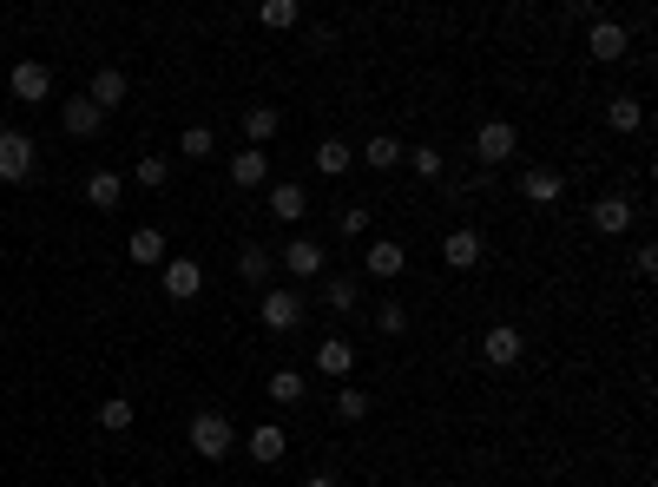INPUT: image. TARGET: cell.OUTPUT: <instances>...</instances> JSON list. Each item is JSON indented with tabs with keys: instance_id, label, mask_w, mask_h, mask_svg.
<instances>
[{
	"instance_id": "6da1fadb",
	"label": "cell",
	"mask_w": 658,
	"mask_h": 487,
	"mask_svg": "<svg viewBox=\"0 0 658 487\" xmlns=\"http://www.w3.org/2000/svg\"><path fill=\"white\" fill-rule=\"evenodd\" d=\"M231 441H237V428H231V415H218V409H204L198 422H191V448H198L204 461H224L231 455Z\"/></svg>"
},
{
	"instance_id": "7a4b0ae2",
	"label": "cell",
	"mask_w": 658,
	"mask_h": 487,
	"mask_svg": "<svg viewBox=\"0 0 658 487\" xmlns=\"http://www.w3.org/2000/svg\"><path fill=\"white\" fill-rule=\"evenodd\" d=\"M514 145H520L514 119H487V126L474 132V158H481V165H507V158H514Z\"/></svg>"
},
{
	"instance_id": "3957f363",
	"label": "cell",
	"mask_w": 658,
	"mask_h": 487,
	"mask_svg": "<svg viewBox=\"0 0 658 487\" xmlns=\"http://www.w3.org/2000/svg\"><path fill=\"white\" fill-rule=\"evenodd\" d=\"M257 316H264V330H270V336H290V330L303 323V297H297V290H264Z\"/></svg>"
},
{
	"instance_id": "277c9868",
	"label": "cell",
	"mask_w": 658,
	"mask_h": 487,
	"mask_svg": "<svg viewBox=\"0 0 658 487\" xmlns=\"http://www.w3.org/2000/svg\"><path fill=\"white\" fill-rule=\"evenodd\" d=\"M33 158H40V152H33V139H27V132H14V126L0 132V178H7V185L33 178Z\"/></svg>"
},
{
	"instance_id": "5b68a950",
	"label": "cell",
	"mask_w": 658,
	"mask_h": 487,
	"mask_svg": "<svg viewBox=\"0 0 658 487\" xmlns=\"http://www.w3.org/2000/svg\"><path fill=\"white\" fill-rule=\"evenodd\" d=\"M481 356H487V369H514V362L527 356V336H520L514 323H494L487 343H481Z\"/></svg>"
},
{
	"instance_id": "8992f818",
	"label": "cell",
	"mask_w": 658,
	"mask_h": 487,
	"mask_svg": "<svg viewBox=\"0 0 658 487\" xmlns=\"http://www.w3.org/2000/svg\"><path fill=\"white\" fill-rule=\"evenodd\" d=\"M204 290V264H191V257H172V264H165V297L172 303H191Z\"/></svg>"
},
{
	"instance_id": "52a82bcc",
	"label": "cell",
	"mask_w": 658,
	"mask_h": 487,
	"mask_svg": "<svg viewBox=\"0 0 658 487\" xmlns=\"http://www.w3.org/2000/svg\"><path fill=\"white\" fill-rule=\"evenodd\" d=\"M481 251H487L481 231H468V224L441 237V264H455V270H474V264H481Z\"/></svg>"
},
{
	"instance_id": "ba28073f",
	"label": "cell",
	"mask_w": 658,
	"mask_h": 487,
	"mask_svg": "<svg viewBox=\"0 0 658 487\" xmlns=\"http://www.w3.org/2000/svg\"><path fill=\"white\" fill-rule=\"evenodd\" d=\"M99 119H106V112H99L86 93H79V99H66V106H60V126L73 132V139H93V132H99Z\"/></svg>"
},
{
	"instance_id": "9c48e42d",
	"label": "cell",
	"mask_w": 658,
	"mask_h": 487,
	"mask_svg": "<svg viewBox=\"0 0 658 487\" xmlns=\"http://www.w3.org/2000/svg\"><path fill=\"white\" fill-rule=\"evenodd\" d=\"M323 244H316V237H297V244H290V251H283V270H290V277H323Z\"/></svg>"
},
{
	"instance_id": "30bf717a",
	"label": "cell",
	"mask_w": 658,
	"mask_h": 487,
	"mask_svg": "<svg viewBox=\"0 0 658 487\" xmlns=\"http://www.w3.org/2000/svg\"><path fill=\"white\" fill-rule=\"evenodd\" d=\"M362 264H369V277L395 283V277L408 270V257H402V244H395V237H382V244H369V257H362Z\"/></svg>"
},
{
	"instance_id": "8fae6325",
	"label": "cell",
	"mask_w": 658,
	"mask_h": 487,
	"mask_svg": "<svg viewBox=\"0 0 658 487\" xmlns=\"http://www.w3.org/2000/svg\"><path fill=\"white\" fill-rule=\"evenodd\" d=\"M264 178H270V158L257 152V145H244V152L231 158V185H237V191H257Z\"/></svg>"
},
{
	"instance_id": "7c38bea8",
	"label": "cell",
	"mask_w": 658,
	"mask_h": 487,
	"mask_svg": "<svg viewBox=\"0 0 658 487\" xmlns=\"http://www.w3.org/2000/svg\"><path fill=\"white\" fill-rule=\"evenodd\" d=\"M47 93H53V73L40 60H20L14 66V99H27V106H33V99H47Z\"/></svg>"
},
{
	"instance_id": "4fadbf2b",
	"label": "cell",
	"mask_w": 658,
	"mask_h": 487,
	"mask_svg": "<svg viewBox=\"0 0 658 487\" xmlns=\"http://www.w3.org/2000/svg\"><path fill=\"white\" fill-rule=\"evenodd\" d=\"M632 218H639V211H632L626 198H599V205H593V231H606V237L632 231Z\"/></svg>"
},
{
	"instance_id": "5bb4252c",
	"label": "cell",
	"mask_w": 658,
	"mask_h": 487,
	"mask_svg": "<svg viewBox=\"0 0 658 487\" xmlns=\"http://www.w3.org/2000/svg\"><path fill=\"white\" fill-rule=\"evenodd\" d=\"M586 53H593V60H619V53H626V27H619V20H593Z\"/></svg>"
},
{
	"instance_id": "9a60e30c",
	"label": "cell",
	"mask_w": 658,
	"mask_h": 487,
	"mask_svg": "<svg viewBox=\"0 0 658 487\" xmlns=\"http://www.w3.org/2000/svg\"><path fill=\"white\" fill-rule=\"evenodd\" d=\"M86 99H93L99 112H106V106H119V99H126V73H119V66H99V73H93V86H86Z\"/></svg>"
},
{
	"instance_id": "2e32d148",
	"label": "cell",
	"mask_w": 658,
	"mask_h": 487,
	"mask_svg": "<svg viewBox=\"0 0 658 487\" xmlns=\"http://www.w3.org/2000/svg\"><path fill=\"white\" fill-rule=\"evenodd\" d=\"M362 165H369V172H395V165H402V139H395V132H376V139L362 145Z\"/></svg>"
},
{
	"instance_id": "e0dca14e",
	"label": "cell",
	"mask_w": 658,
	"mask_h": 487,
	"mask_svg": "<svg viewBox=\"0 0 658 487\" xmlns=\"http://www.w3.org/2000/svg\"><path fill=\"white\" fill-rule=\"evenodd\" d=\"M303 211H310V198H303V185H290V178H283V185H270V218L297 224Z\"/></svg>"
},
{
	"instance_id": "ac0fdd59",
	"label": "cell",
	"mask_w": 658,
	"mask_h": 487,
	"mask_svg": "<svg viewBox=\"0 0 658 487\" xmlns=\"http://www.w3.org/2000/svg\"><path fill=\"white\" fill-rule=\"evenodd\" d=\"M277 126H283V119H277V106H244V139H251L257 152H264V145L277 139Z\"/></svg>"
},
{
	"instance_id": "d6986e66",
	"label": "cell",
	"mask_w": 658,
	"mask_h": 487,
	"mask_svg": "<svg viewBox=\"0 0 658 487\" xmlns=\"http://www.w3.org/2000/svg\"><path fill=\"white\" fill-rule=\"evenodd\" d=\"M316 369H323V376H336V382H343L349 369H356V349H349L343 336H329V343L316 349Z\"/></svg>"
},
{
	"instance_id": "ffe728a7",
	"label": "cell",
	"mask_w": 658,
	"mask_h": 487,
	"mask_svg": "<svg viewBox=\"0 0 658 487\" xmlns=\"http://www.w3.org/2000/svg\"><path fill=\"white\" fill-rule=\"evenodd\" d=\"M132 264H165V231H152V224H139V231L126 237Z\"/></svg>"
},
{
	"instance_id": "44dd1931",
	"label": "cell",
	"mask_w": 658,
	"mask_h": 487,
	"mask_svg": "<svg viewBox=\"0 0 658 487\" xmlns=\"http://www.w3.org/2000/svg\"><path fill=\"white\" fill-rule=\"evenodd\" d=\"M520 191H527L533 205H553V198H560V172H553V165H533V172L520 178Z\"/></svg>"
},
{
	"instance_id": "7402d4cb",
	"label": "cell",
	"mask_w": 658,
	"mask_h": 487,
	"mask_svg": "<svg viewBox=\"0 0 658 487\" xmlns=\"http://www.w3.org/2000/svg\"><path fill=\"white\" fill-rule=\"evenodd\" d=\"M349 165H356V152H349L343 139H323V145H316V172H323V178H343Z\"/></svg>"
},
{
	"instance_id": "603a6c76",
	"label": "cell",
	"mask_w": 658,
	"mask_h": 487,
	"mask_svg": "<svg viewBox=\"0 0 658 487\" xmlns=\"http://www.w3.org/2000/svg\"><path fill=\"white\" fill-rule=\"evenodd\" d=\"M237 277L251 283V290L270 277V251H264V244H244V251H237Z\"/></svg>"
},
{
	"instance_id": "cb8c5ba5",
	"label": "cell",
	"mask_w": 658,
	"mask_h": 487,
	"mask_svg": "<svg viewBox=\"0 0 658 487\" xmlns=\"http://www.w3.org/2000/svg\"><path fill=\"white\" fill-rule=\"evenodd\" d=\"M251 455L257 461H283V428L277 422H257L251 428Z\"/></svg>"
},
{
	"instance_id": "d4e9b609",
	"label": "cell",
	"mask_w": 658,
	"mask_h": 487,
	"mask_svg": "<svg viewBox=\"0 0 658 487\" xmlns=\"http://www.w3.org/2000/svg\"><path fill=\"white\" fill-rule=\"evenodd\" d=\"M119 191H126V185H119V172H93V178H86V198H93L99 211L119 205Z\"/></svg>"
},
{
	"instance_id": "484cf974",
	"label": "cell",
	"mask_w": 658,
	"mask_h": 487,
	"mask_svg": "<svg viewBox=\"0 0 658 487\" xmlns=\"http://www.w3.org/2000/svg\"><path fill=\"white\" fill-rule=\"evenodd\" d=\"M99 428H106V435H126V428H132V402H126V395L99 402Z\"/></svg>"
},
{
	"instance_id": "4316f807",
	"label": "cell",
	"mask_w": 658,
	"mask_h": 487,
	"mask_svg": "<svg viewBox=\"0 0 658 487\" xmlns=\"http://www.w3.org/2000/svg\"><path fill=\"white\" fill-rule=\"evenodd\" d=\"M606 126H612V132H639V126H645L639 99H612V106H606Z\"/></svg>"
},
{
	"instance_id": "83f0119b",
	"label": "cell",
	"mask_w": 658,
	"mask_h": 487,
	"mask_svg": "<svg viewBox=\"0 0 658 487\" xmlns=\"http://www.w3.org/2000/svg\"><path fill=\"white\" fill-rule=\"evenodd\" d=\"M270 395H277V402H303V369H277V376H270Z\"/></svg>"
},
{
	"instance_id": "f1b7e54d",
	"label": "cell",
	"mask_w": 658,
	"mask_h": 487,
	"mask_svg": "<svg viewBox=\"0 0 658 487\" xmlns=\"http://www.w3.org/2000/svg\"><path fill=\"white\" fill-rule=\"evenodd\" d=\"M297 20H303L297 0H264V27H297Z\"/></svg>"
},
{
	"instance_id": "f546056e",
	"label": "cell",
	"mask_w": 658,
	"mask_h": 487,
	"mask_svg": "<svg viewBox=\"0 0 658 487\" xmlns=\"http://www.w3.org/2000/svg\"><path fill=\"white\" fill-rule=\"evenodd\" d=\"M211 145H218V139H211V126H185L178 152H185V158H211Z\"/></svg>"
},
{
	"instance_id": "4dcf8cb0",
	"label": "cell",
	"mask_w": 658,
	"mask_h": 487,
	"mask_svg": "<svg viewBox=\"0 0 658 487\" xmlns=\"http://www.w3.org/2000/svg\"><path fill=\"white\" fill-rule=\"evenodd\" d=\"M132 178H139L145 191H158L165 178H172V165H165V158H139V165H132Z\"/></svg>"
},
{
	"instance_id": "1f68e13d",
	"label": "cell",
	"mask_w": 658,
	"mask_h": 487,
	"mask_svg": "<svg viewBox=\"0 0 658 487\" xmlns=\"http://www.w3.org/2000/svg\"><path fill=\"white\" fill-rule=\"evenodd\" d=\"M323 303H329V310H349V303H356V277H329L323 283Z\"/></svg>"
},
{
	"instance_id": "d6a6232c",
	"label": "cell",
	"mask_w": 658,
	"mask_h": 487,
	"mask_svg": "<svg viewBox=\"0 0 658 487\" xmlns=\"http://www.w3.org/2000/svg\"><path fill=\"white\" fill-rule=\"evenodd\" d=\"M376 330H382V336H402V330H408V310H402L395 297H389V303L376 310Z\"/></svg>"
},
{
	"instance_id": "836d02e7",
	"label": "cell",
	"mask_w": 658,
	"mask_h": 487,
	"mask_svg": "<svg viewBox=\"0 0 658 487\" xmlns=\"http://www.w3.org/2000/svg\"><path fill=\"white\" fill-rule=\"evenodd\" d=\"M336 415H343V422H362V415H369V395H362V389H343V395H336Z\"/></svg>"
},
{
	"instance_id": "e575fe53",
	"label": "cell",
	"mask_w": 658,
	"mask_h": 487,
	"mask_svg": "<svg viewBox=\"0 0 658 487\" xmlns=\"http://www.w3.org/2000/svg\"><path fill=\"white\" fill-rule=\"evenodd\" d=\"M369 218H376L369 205H349L343 218H336V231H343V237H362V231H369Z\"/></svg>"
},
{
	"instance_id": "d590c367",
	"label": "cell",
	"mask_w": 658,
	"mask_h": 487,
	"mask_svg": "<svg viewBox=\"0 0 658 487\" xmlns=\"http://www.w3.org/2000/svg\"><path fill=\"white\" fill-rule=\"evenodd\" d=\"M408 165H415L422 178H441V152H435V145H415V152H408Z\"/></svg>"
},
{
	"instance_id": "8d00e7d4",
	"label": "cell",
	"mask_w": 658,
	"mask_h": 487,
	"mask_svg": "<svg viewBox=\"0 0 658 487\" xmlns=\"http://www.w3.org/2000/svg\"><path fill=\"white\" fill-rule=\"evenodd\" d=\"M632 264H639V277H658V251H652V244H639V257H632Z\"/></svg>"
},
{
	"instance_id": "74e56055",
	"label": "cell",
	"mask_w": 658,
	"mask_h": 487,
	"mask_svg": "<svg viewBox=\"0 0 658 487\" xmlns=\"http://www.w3.org/2000/svg\"><path fill=\"white\" fill-rule=\"evenodd\" d=\"M303 487H336V481H329V474H310V481H303Z\"/></svg>"
}]
</instances>
